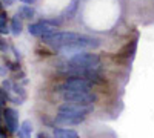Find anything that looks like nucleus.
<instances>
[{"label":"nucleus","mask_w":154,"mask_h":138,"mask_svg":"<svg viewBox=\"0 0 154 138\" xmlns=\"http://www.w3.org/2000/svg\"><path fill=\"white\" fill-rule=\"evenodd\" d=\"M65 66L71 68H85V69H91V71H100L102 72V61L97 54L93 52H86L80 51L71 57H68Z\"/></svg>","instance_id":"nucleus-1"},{"label":"nucleus","mask_w":154,"mask_h":138,"mask_svg":"<svg viewBox=\"0 0 154 138\" xmlns=\"http://www.w3.org/2000/svg\"><path fill=\"white\" fill-rule=\"evenodd\" d=\"M94 83L82 77H66V80L60 83L56 89L57 92H66V91H93Z\"/></svg>","instance_id":"nucleus-2"},{"label":"nucleus","mask_w":154,"mask_h":138,"mask_svg":"<svg viewBox=\"0 0 154 138\" xmlns=\"http://www.w3.org/2000/svg\"><path fill=\"white\" fill-rule=\"evenodd\" d=\"M62 98L77 104H94L97 101V95L93 91H66L62 92Z\"/></svg>","instance_id":"nucleus-3"},{"label":"nucleus","mask_w":154,"mask_h":138,"mask_svg":"<svg viewBox=\"0 0 154 138\" xmlns=\"http://www.w3.org/2000/svg\"><path fill=\"white\" fill-rule=\"evenodd\" d=\"M94 104H77V103H69L65 101L62 106H59V112L68 115H75V117H86L93 114Z\"/></svg>","instance_id":"nucleus-4"},{"label":"nucleus","mask_w":154,"mask_h":138,"mask_svg":"<svg viewBox=\"0 0 154 138\" xmlns=\"http://www.w3.org/2000/svg\"><path fill=\"white\" fill-rule=\"evenodd\" d=\"M3 89L8 95V100H11L14 104H20L25 97H26V94L23 92V89L20 86H17L16 83H12L11 80H5L3 81Z\"/></svg>","instance_id":"nucleus-5"},{"label":"nucleus","mask_w":154,"mask_h":138,"mask_svg":"<svg viewBox=\"0 0 154 138\" xmlns=\"http://www.w3.org/2000/svg\"><path fill=\"white\" fill-rule=\"evenodd\" d=\"M3 121L5 128L9 134H16L19 128V115L12 107H5L3 109Z\"/></svg>","instance_id":"nucleus-6"},{"label":"nucleus","mask_w":154,"mask_h":138,"mask_svg":"<svg viewBox=\"0 0 154 138\" xmlns=\"http://www.w3.org/2000/svg\"><path fill=\"white\" fill-rule=\"evenodd\" d=\"M86 117H75V115H68V114H59L56 115L54 118V123L57 126H62V128H66V126H77V124H80Z\"/></svg>","instance_id":"nucleus-7"},{"label":"nucleus","mask_w":154,"mask_h":138,"mask_svg":"<svg viewBox=\"0 0 154 138\" xmlns=\"http://www.w3.org/2000/svg\"><path fill=\"white\" fill-rule=\"evenodd\" d=\"M56 28L54 26H49L45 22H37V23H31L28 26V32L31 35H35V37H43V35H48L51 32H54Z\"/></svg>","instance_id":"nucleus-8"},{"label":"nucleus","mask_w":154,"mask_h":138,"mask_svg":"<svg viewBox=\"0 0 154 138\" xmlns=\"http://www.w3.org/2000/svg\"><path fill=\"white\" fill-rule=\"evenodd\" d=\"M54 138H79V134L72 129H66V128H56L53 131Z\"/></svg>","instance_id":"nucleus-9"},{"label":"nucleus","mask_w":154,"mask_h":138,"mask_svg":"<svg viewBox=\"0 0 154 138\" xmlns=\"http://www.w3.org/2000/svg\"><path fill=\"white\" fill-rule=\"evenodd\" d=\"M17 14L22 17V20H32L35 17V9L31 5H22L19 6Z\"/></svg>","instance_id":"nucleus-10"},{"label":"nucleus","mask_w":154,"mask_h":138,"mask_svg":"<svg viewBox=\"0 0 154 138\" xmlns=\"http://www.w3.org/2000/svg\"><path fill=\"white\" fill-rule=\"evenodd\" d=\"M9 29L14 35H20L23 31V23H22V17L17 14L11 19V25H9Z\"/></svg>","instance_id":"nucleus-11"},{"label":"nucleus","mask_w":154,"mask_h":138,"mask_svg":"<svg viewBox=\"0 0 154 138\" xmlns=\"http://www.w3.org/2000/svg\"><path fill=\"white\" fill-rule=\"evenodd\" d=\"M17 134L20 138H31V134H32V124L29 120H25L22 124H20V128L17 129Z\"/></svg>","instance_id":"nucleus-12"},{"label":"nucleus","mask_w":154,"mask_h":138,"mask_svg":"<svg viewBox=\"0 0 154 138\" xmlns=\"http://www.w3.org/2000/svg\"><path fill=\"white\" fill-rule=\"evenodd\" d=\"M9 32V26H8V16L5 12L0 11V34L6 35Z\"/></svg>","instance_id":"nucleus-13"},{"label":"nucleus","mask_w":154,"mask_h":138,"mask_svg":"<svg viewBox=\"0 0 154 138\" xmlns=\"http://www.w3.org/2000/svg\"><path fill=\"white\" fill-rule=\"evenodd\" d=\"M79 2H80V0H72V2L68 5V8L65 11L66 19H72V16L75 14V11H77V6H79Z\"/></svg>","instance_id":"nucleus-14"},{"label":"nucleus","mask_w":154,"mask_h":138,"mask_svg":"<svg viewBox=\"0 0 154 138\" xmlns=\"http://www.w3.org/2000/svg\"><path fill=\"white\" fill-rule=\"evenodd\" d=\"M6 100H8V95H6L5 89H3V87H0V106H3V107H5Z\"/></svg>","instance_id":"nucleus-15"},{"label":"nucleus","mask_w":154,"mask_h":138,"mask_svg":"<svg viewBox=\"0 0 154 138\" xmlns=\"http://www.w3.org/2000/svg\"><path fill=\"white\" fill-rule=\"evenodd\" d=\"M2 3L6 5V6H11L12 3H14V0H2Z\"/></svg>","instance_id":"nucleus-16"},{"label":"nucleus","mask_w":154,"mask_h":138,"mask_svg":"<svg viewBox=\"0 0 154 138\" xmlns=\"http://www.w3.org/2000/svg\"><path fill=\"white\" fill-rule=\"evenodd\" d=\"M0 138H8V137H6V132L2 129V124H0Z\"/></svg>","instance_id":"nucleus-17"},{"label":"nucleus","mask_w":154,"mask_h":138,"mask_svg":"<svg viewBox=\"0 0 154 138\" xmlns=\"http://www.w3.org/2000/svg\"><path fill=\"white\" fill-rule=\"evenodd\" d=\"M20 2H23L25 5H32V3L35 2V0H20Z\"/></svg>","instance_id":"nucleus-18"},{"label":"nucleus","mask_w":154,"mask_h":138,"mask_svg":"<svg viewBox=\"0 0 154 138\" xmlns=\"http://www.w3.org/2000/svg\"><path fill=\"white\" fill-rule=\"evenodd\" d=\"M3 109H5L3 106H0V121L3 120Z\"/></svg>","instance_id":"nucleus-19"},{"label":"nucleus","mask_w":154,"mask_h":138,"mask_svg":"<svg viewBox=\"0 0 154 138\" xmlns=\"http://www.w3.org/2000/svg\"><path fill=\"white\" fill-rule=\"evenodd\" d=\"M6 74V69H5V66H0V75H5Z\"/></svg>","instance_id":"nucleus-20"},{"label":"nucleus","mask_w":154,"mask_h":138,"mask_svg":"<svg viewBox=\"0 0 154 138\" xmlns=\"http://www.w3.org/2000/svg\"><path fill=\"white\" fill-rule=\"evenodd\" d=\"M38 138H49L46 134H38Z\"/></svg>","instance_id":"nucleus-21"},{"label":"nucleus","mask_w":154,"mask_h":138,"mask_svg":"<svg viewBox=\"0 0 154 138\" xmlns=\"http://www.w3.org/2000/svg\"><path fill=\"white\" fill-rule=\"evenodd\" d=\"M2 8H3V3H2V0H0V11H2Z\"/></svg>","instance_id":"nucleus-22"}]
</instances>
